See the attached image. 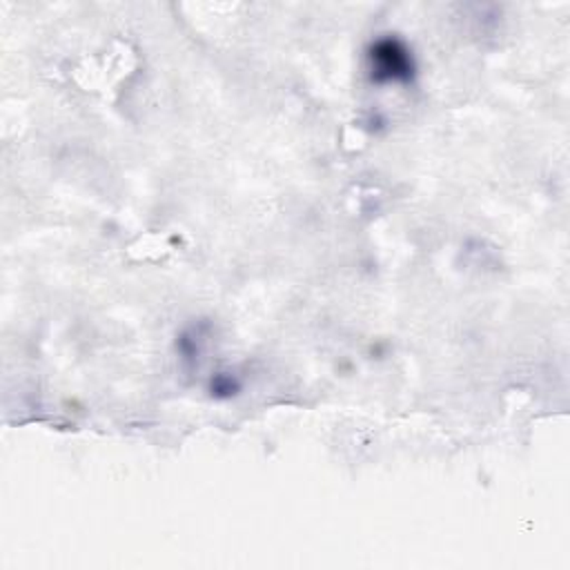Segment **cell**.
Masks as SVG:
<instances>
[{"instance_id":"obj_1","label":"cell","mask_w":570,"mask_h":570,"mask_svg":"<svg viewBox=\"0 0 570 570\" xmlns=\"http://www.w3.org/2000/svg\"><path fill=\"white\" fill-rule=\"evenodd\" d=\"M374 82H407L414 76L410 49L396 38H379L367 53Z\"/></svg>"}]
</instances>
